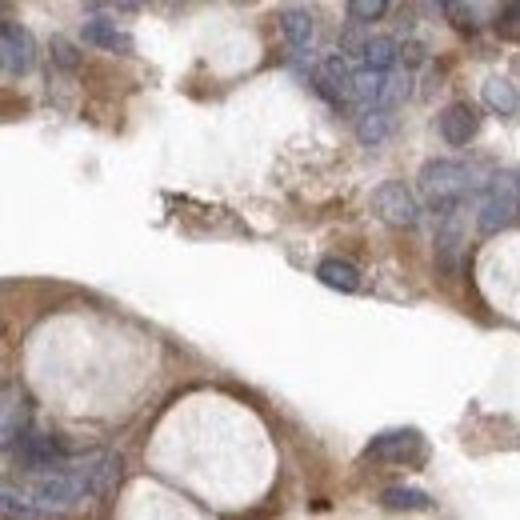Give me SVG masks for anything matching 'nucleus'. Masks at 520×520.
<instances>
[{"label": "nucleus", "mask_w": 520, "mask_h": 520, "mask_svg": "<svg viewBox=\"0 0 520 520\" xmlns=\"http://www.w3.org/2000/svg\"><path fill=\"white\" fill-rule=\"evenodd\" d=\"M416 184H420L424 208L436 212L440 220H452L464 208V200H480V188H484L476 184V172L464 160H444V156L420 164Z\"/></svg>", "instance_id": "f257e3e1"}, {"label": "nucleus", "mask_w": 520, "mask_h": 520, "mask_svg": "<svg viewBox=\"0 0 520 520\" xmlns=\"http://www.w3.org/2000/svg\"><path fill=\"white\" fill-rule=\"evenodd\" d=\"M520 216V184L516 172H496L484 180L480 200H476V224L480 232H500Z\"/></svg>", "instance_id": "f03ea898"}, {"label": "nucleus", "mask_w": 520, "mask_h": 520, "mask_svg": "<svg viewBox=\"0 0 520 520\" xmlns=\"http://www.w3.org/2000/svg\"><path fill=\"white\" fill-rule=\"evenodd\" d=\"M364 456L368 460H380V464H404V468H416L428 460V436L420 428H380L368 444H364Z\"/></svg>", "instance_id": "7ed1b4c3"}, {"label": "nucleus", "mask_w": 520, "mask_h": 520, "mask_svg": "<svg viewBox=\"0 0 520 520\" xmlns=\"http://www.w3.org/2000/svg\"><path fill=\"white\" fill-rule=\"evenodd\" d=\"M68 456H72V444H68L64 436L40 432V428H28V432L16 440V448H12V460H16L20 468L36 472V476L68 468Z\"/></svg>", "instance_id": "20e7f679"}, {"label": "nucleus", "mask_w": 520, "mask_h": 520, "mask_svg": "<svg viewBox=\"0 0 520 520\" xmlns=\"http://www.w3.org/2000/svg\"><path fill=\"white\" fill-rule=\"evenodd\" d=\"M308 80H312V92L320 100H328L332 108H352L356 104V68H352V60L344 52H328L308 72Z\"/></svg>", "instance_id": "39448f33"}, {"label": "nucleus", "mask_w": 520, "mask_h": 520, "mask_svg": "<svg viewBox=\"0 0 520 520\" xmlns=\"http://www.w3.org/2000/svg\"><path fill=\"white\" fill-rule=\"evenodd\" d=\"M368 204H372V212H376L384 224H392V228H416V224H420V212H424L420 196H416L404 180H380V184L372 188Z\"/></svg>", "instance_id": "423d86ee"}, {"label": "nucleus", "mask_w": 520, "mask_h": 520, "mask_svg": "<svg viewBox=\"0 0 520 520\" xmlns=\"http://www.w3.org/2000/svg\"><path fill=\"white\" fill-rule=\"evenodd\" d=\"M28 496H32L36 508H72V504L84 500L88 492H84V480H80V472H76V464H72V468L36 476V480L28 484Z\"/></svg>", "instance_id": "0eeeda50"}, {"label": "nucleus", "mask_w": 520, "mask_h": 520, "mask_svg": "<svg viewBox=\"0 0 520 520\" xmlns=\"http://www.w3.org/2000/svg\"><path fill=\"white\" fill-rule=\"evenodd\" d=\"M0 52H4V76H24L36 64V44L24 24L0 20Z\"/></svg>", "instance_id": "6e6552de"}, {"label": "nucleus", "mask_w": 520, "mask_h": 520, "mask_svg": "<svg viewBox=\"0 0 520 520\" xmlns=\"http://www.w3.org/2000/svg\"><path fill=\"white\" fill-rule=\"evenodd\" d=\"M436 128H440V136H444V144H452V148H464L476 132H480V112H476V104H468V100H456V104H448L440 116H436Z\"/></svg>", "instance_id": "1a4fd4ad"}, {"label": "nucleus", "mask_w": 520, "mask_h": 520, "mask_svg": "<svg viewBox=\"0 0 520 520\" xmlns=\"http://www.w3.org/2000/svg\"><path fill=\"white\" fill-rule=\"evenodd\" d=\"M80 40L92 44V48H100V52H124V56L136 48L132 36H128L112 16H100V12L84 16V24H80Z\"/></svg>", "instance_id": "9d476101"}, {"label": "nucleus", "mask_w": 520, "mask_h": 520, "mask_svg": "<svg viewBox=\"0 0 520 520\" xmlns=\"http://www.w3.org/2000/svg\"><path fill=\"white\" fill-rule=\"evenodd\" d=\"M280 32H284V44L292 48V56H308L312 44H316V20L308 8H280Z\"/></svg>", "instance_id": "9b49d317"}, {"label": "nucleus", "mask_w": 520, "mask_h": 520, "mask_svg": "<svg viewBox=\"0 0 520 520\" xmlns=\"http://www.w3.org/2000/svg\"><path fill=\"white\" fill-rule=\"evenodd\" d=\"M460 240H464V236H460L456 216H452V220H440L432 256H436V268H440V272H448V276H456V272H460V260H464V244H460Z\"/></svg>", "instance_id": "f8f14e48"}, {"label": "nucleus", "mask_w": 520, "mask_h": 520, "mask_svg": "<svg viewBox=\"0 0 520 520\" xmlns=\"http://www.w3.org/2000/svg\"><path fill=\"white\" fill-rule=\"evenodd\" d=\"M400 64V44L392 36H372L364 40L360 56H356V68H368V72H396Z\"/></svg>", "instance_id": "ddd939ff"}, {"label": "nucleus", "mask_w": 520, "mask_h": 520, "mask_svg": "<svg viewBox=\"0 0 520 520\" xmlns=\"http://www.w3.org/2000/svg\"><path fill=\"white\" fill-rule=\"evenodd\" d=\"M316 280H320L324 288H332V292H360V284H364L360 268H356L352 260H340V256L320 260V264H316Z\"/></svg>", "instance_id": "4468645a"}, {"label": "nucleus", "mask_w": 520, "mask_h": 520, "mask_svg": "<svg viewBox=\"0 0 520 520\" xmlns=\"http://www.w3.org/2000/svg\"><path fill=\"white\" fill-rule=\"evenodd\" d=\"M0 432H4V448H8V452H12L16 440L28 432V404H24V392L16 396L12 384L4 388V420H0Z\"/></svg>", "instance_id": "2eb2a0df"}, {"label": "nucleus", "mask_w": 520, "mask_h": 520, "mask_svg": "<svg viewBox=\"0 0 520 520\" xmlns=\"http://www.w3.org/2000/svg\"><path fill=\"white\" fill-rule=\"evenodd\" d=\"M392 124H396L392 108H360V116H356V140L368 144V148H376V144L388 140Z\"/></svg>", "instance_id": "dca6fc26"}, {"label": "nucleus", "mask_w": 520, "mask_h": 520, "mask_svg": "<svg viewBox=\"0 0 520 520\" xmlns=\"http://www.w3.org/2000/svg\"><path fill=\"white\" fill-rule=\"evenodd\" d=\"M480 100H484V108L496 112V116H516V112H520V92H516V84L504 80V76H492V80L480 88Z\"/></svg>", "instance_id": "f3484780"}, {"label": "nucleus", "mask_w": 520, "mask_h": 520, "mask_svg": "<svg viewBox=\"0 0 520 520\" xmlns=\"http://www.w3.org/2000/svg\"><path fill=\"white\" fill-rule=\"evenodd\" d=\"M380 508H388V512H428L432 496L420 492V488H408V484H392V488L380 492Z\"/></svg>", "instance_id": "a211bd4d"}, {"label": "nucleus", "mask_w": 520, "mask_h": 520, "mask_svg": "<svg viewBox=\"0 0 520 520\" xmlns=\"http://www.w3.org/2000/svg\"><path fill=\"white\" fill-rule=\"evenodd\" d=\"M492 28H496L500 36H508V40H520V0H508V4H500V8H496V20H492Z\"/></svg>", "instance_id": "6ab92c4d"}, {"label": "nucleus", "mask_w": 520, "mask_h": 520, "mask_svg": "<svg viewBox=\"0 0 520 520\" xmlns=\"http://www.w3.org/2000/svg\"><path fill=\"white\" fill-rule=\"evenodd\" d=\"M440 12L452 16V24H456L460 32H476V28H480V8H476V4H440Z\"/></svg>", "instance_id": "aec40b11"}, {"label": "nucleus", "mask_w": 520, "mask_h": 520, "mask_svg": "<svg viewBox=\"0 0 520 520\" xmlns=\"http://www.w3.org/2000/svg\"><path fill=\"white\" fill-rule=\"evenodd\" d=\"M384 12H388L384 0H352V4H348V20H352V24H368V20L384 16Z\"/></svg>", "instance_id": "412c9836"}, {"label": "nucleus", "mask_w": 520, "mask_h": 520, "mask_svg": "<svg viewBox=\"0 0 520 520\" xmlns=\"http://www.w3.org/2000/svg\"><path fill=\"white\" fill-rule=\"evenodd\" d=\"M4 516H8V520H16V516H20V520H32V516H36V504H28V500L16 496L12 488H4Z\"/></svg>", "instance_id": "4be33fe9"}, {"label": "nucleus", "mask_w": 520, "mask_h": 520, "mask_svg": "<svg viewBox=\"0 0 520 520\" xmlns=\"http://www.w3.org/2000/svg\"><path fill=\"white\" fill-rule=\"evenodd\" d=\"M52 60L60 64V68H76L80 64V52H76V44H68V40H52Z\"/></svg>", "instance_id": "5701e85b"}, {"label": "nucleus", "mask_w": 520, "mask_h": 520, "mask_svg": "<svg viewBox=\"0 0 520 520\" xmlns=\"http://www.w3.org/2000/svg\"><path fill=\"white\" fill-rule=\"evenodd\" d=\"M516 184H520V168H516Z\"/></svg>", "instance_id": "b1692460"}]
</instances>
